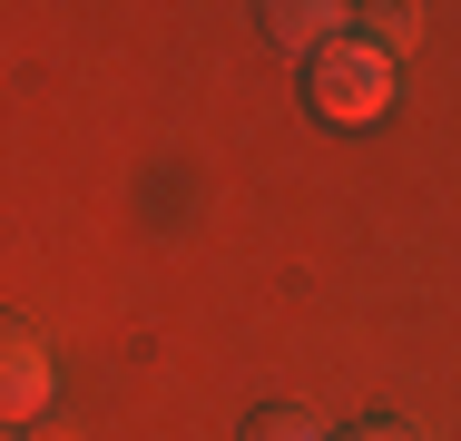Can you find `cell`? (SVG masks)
Returning <instances> with one entry per match:
<instances>
[{"label": "cell", "instance_id": "cell-1", "mask_svg": "<svg viewBox=\"0 0 461 441\" xmlns=\"http://www.w3.org/2000/svg\"><path fill=\"white\" fill-rule=\"evenodd\" d=\"M304 88H314V108H324V118H373V108L393 98V69H383L373 50H354V40H324Z\"/></svg>", "mask_w": 461, "mask_h": 441}, {"label": "cell", "instance_id": "cell-2", "mask_svg": "<svg viewBox=\"0 0 461 441\" xmlns=\"http://www.w3.org/2000/svg\"><path fill=\"white\" fill-rule=\"evenodd\" d=\"M40 402H50V353H40L30 324L0 314V422H30Z\"/></svg>", "mask_w": 461, "mask_h": 441}, {"label": "cell", "instance_id": "cell-3", "mask_svg": "<svg viewBox=\"0 0 461 441\" xmlns=\"http://www.w3.org/2000/svg\"><path fill=\"white\" fill-rule=\"evenodd\" d=\"M334 20H344V0H256V30L276 50H324Z\"/></svg>", "mask_w": 461, "mask_h": 441}, {"label": "cell", "instance_id": "cell-4", "mask_svg": "<svg viewBox=\"0 0 461 441\" xmlns=\"http://www.w3.org/2000/svg\"><path fill=\"white\" fill-rule=\"evenodd\" d=\"M354 20H364L373 59H402V50L422 40V10H412V0H354Z\"/></svg>", "mask_w": 461, "mask_h": 441}, {"label": "cell", "instance_id": "cell-5", "mask_svg": "<svg viewBox=\"0 0 461 441\" xmlns=\"http://www.w3.org/2000/svg\"><path fill=\"white\" fill-rule=\"evenodd\" d=\"M246 441H324L294 402H266V412H246Z\"/></svg>", "mask_w": 461, "mask_h": 441}, {"label": "cell", "instance_id": "cell-6", "mask_svg": "<svg viewBox=\"0 0 461 441\" xmlns=\"http://www.w3.org/2000/svg\"><path fill=\"white\" fill-rule=\"evenodd\" d=\"M344 441H422L412 422H364V432H344Z\"/></svg>", "mask_w": 461, "mask_h": 441}, {"label": "cell", "instance_id": "cell-7", "mask_svg": "<svg viewBox=\"0 0 461 441\" xmlns=\"http://www.w3.org/2000/svg\"><path fill=\"white\" fill-rule=\"evenodd\" d=\"M0 441H10V432H0Z\"/></svg>", "mask_w": 461, "mask_h": 441}]
</instances>
